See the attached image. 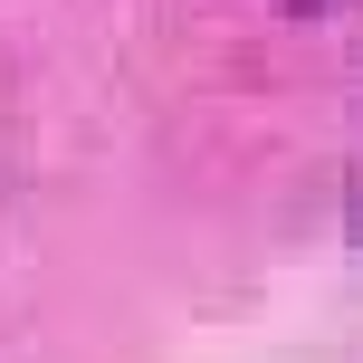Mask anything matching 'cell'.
I'll use <instances>...</instances> for the list:
<instances>
[{
    "label": "cell",
    "instance_id": "cell-1",
    "mask_svg": "<svg viewBox=\"0 0 363 363\" xmlns=\"http://www.w3.org/2000/svg\"><path fill=\"white\" fill-rule=\"evenodd\" d=\"M345 211H354V239H363V163H354V201H345Z\"/></svg>",
    "mask_w": 363,
    "mask_h": 363
},
{
    "label": "cell",
    "instance_id": "cell-2",
    "mask_svg": "<svg viewBox=\"0 0 363 363\" xmlns=\"http://www.w3.org/2000/svg\"><path fill=\"white\" fill-rule=\"evenodd\" d=\"M296 10H315V0H296Z\"/></svg>",
    "mask_w": 363,
    "mask_h": 363
}]
</instances>
